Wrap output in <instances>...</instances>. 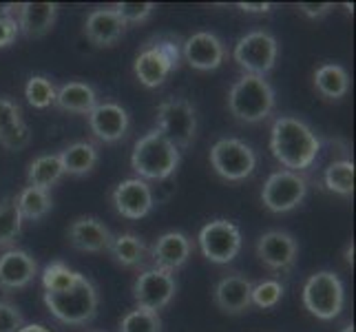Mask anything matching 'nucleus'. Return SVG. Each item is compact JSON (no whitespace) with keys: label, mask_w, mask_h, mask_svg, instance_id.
Returning <instances> with one entry per match:
<instances>
[{"label":"nucleus","mask_w":356,"mask_h":332,"mask_svg":"<svg viewBox=\"0 0 356 332\" xmlns=\"http://www.w3.org/2000/svg\"><path fill=\"white\" fill-rule=\"evenodd\" d=\"M146 244L142 237L133 235V232H122V235H113V242L108 246V255L113 257V262L124 266V268H138L146 260Z\"/></svg>","instance_id":"nucleus-27"},{"label":"nucleus","mask_w":356,"mask_h":332,"mask_svg":"<svg viewBox=\"0 0 356 332\" xmlns=\"http://www.w3.org/2000/svg\"><path fill=\"white\" fill-rule=\"evenodd\" d=\"M254 253L266 268L275 273H290L297 264L299 244L286 230H268L257 239Z\"/></svg>","instance_id":"nucleus-13"},{"label":"nucleus","mask_w":356,"mask_h":332,"mask_svg":"<svg viewBox=\"0 0 356 332\" xmlns=\"http://www.w3.org/2000/svg\"><path fill=\"white\" fill-rule=\"evenodd\" d=\"M314 89L325 100H341L350 91V73L346 67L327 63L314 71Z\"/></svg>","instance_id":"nucleus-25"},{"label":"nucleus","mask_w":356,"mask_h":332,"mask_svg":"<svg viewBox=\"0 0 356 332\" xmlns=\"http://www.w3.org/2000/svg\"><path fill=\"white\" fill-rule=\"evenodd\" d=\"M20 332H51V330L40 326V324H24V328Z\"/></svg>","instance_id":"nucleus-43"},{"label":"nucleus","mask_w":356,"mask_h":332,"mask_svg":"<svg viewBox=\"0 0 356 332\" xmlns=\"http://www.w3.org/2000/svg\"><path fill=\"white\" fill-rule=\"evenodd\" d=\"M44 303L60 324L67 326H87L97 315V288L87 275H80V279L73 286L58 290V292H44Z\"/></svg>","instance_id":"nucleus-2"},{"label":"nucleus","mask_w":356,"mask_h":332,"mask_svg":"<svg viewBox=\"0 0 356 332\" xmlns=\"http://www.w3.org/2000/svg\"><path fill=\"white\" fill-rule=\"evenodd\" d=\"M120 332H162L159 313L135 308L120 319Z\"/></svg>","instance_id":"nucleus-33"},{"label":"nucleus","mask_w":356,"mask_h":332,"mask_svg":"<svg viewBox=\"0 0 356 332\" xmlns=\"http://www.w3.org/2000/svg\"><path fill=\"white\" fill-rule=\"evenodd\" d=\"M22 122V109L9 97H0V138L18 129Z\"/></svg>","instance_id":"nucleus-36"},{"label":"nucleus","mask_w":356,"mask_h":332,"mask_svg":"<svg viewBox=\"0 0 356 332\" xmlns=\"http://www.w3.org/2000/svg\"><path fill=\"white\" fill-rule=\"evenodd\" d=\"M67 239L73 248L82 253H108L113 232L104 226L102 219L93 215H80L69 224Z\"/></svg>","instance_id":"nucleus-16"},{"label":"nucleus","mask_w":356,"mask_h":332,"mask_svg":"<svg viewBox=\"0 0 356 332\" xmlns=\"http://www.w3.org/2000/svg\"><path fill=\"white\" fill-rule=\"evenodd\" d=\"M308 195V180L294 171H275L261 189V202L270 213H290Z\"/></svg>","instance_id":"nucleus-10"},{"label":"nucleus","mask_w":356,"mask_h":332,"mask_svg":"<svg viewBox=\"0 0 356 332\" xmlns=\"http://www.w3.org/2000/svg\"><path fill=\"white\" fill-rule=\"evenodd\" d=\"M24 315L16 303L0 299V332H20L24 328Z\"/></svg>","instance_id":"nucleus-37"},{"label":"nucleus","mask_w":356,"mask_h":332,"mask_svg":"<svg viewBox=\"0 0 356 332\" xmlns=\"http://www.w3.org/2000/svg\"><path fill=\"white\" fill-rule=\"evenodd\" d=\"M113 208L127 219H142L153 208V191L140 177H131L120 182L111 195Z\"/></svg>","instance_id":"nucleus-17"},{"label":"nucleus","mask_w":356,"mask_h":332,"mask_svg":"<svg viewBox=\"0 0 356 332\" xmlns=\"http://www.w3.org/2000/svg\"><path fill=\"white\" fill-rule=\"evenodd\" d=\"M97 104V93L91 84L71 80L56 89V106L76 116H89Z\"/></svg>","instance_id":"nucleus-23"},{"label":"nucleus","mask_w":356,"mask_h":332,"mask_svg":"<svg viewBox=\"0 0 356 332\" xmlns=\"http://www.w3.org/2000/svg\"><path fill=\"white\" fill-rule=\"evenodd\" d=\"M58 18V3H20L16 7V22L27 38H44Z\"/></svg>","instance_id":"nucleus-22"},{"label":"nucleus","mask_w":356,"mask_h":332,"mask_svg":"<svg viewBox=\"0 0 356 332\" xmlns=\"http://www.w3.org/2000/svg\"><path fill=\"white\" fill-rule=\"evenodd\" d=\"M181 65V47L173 38H159L149 42L138 54L133 63L135 78L146 89H157L166 82V78Z\"/></svg>","instance_id":"nucleus-5"},{"label":"nucleus","mask_w":356,"mask_h":332,"mask_svg":"<svg viewBox=\"0 0 356 332\" xmlns=\"http://www.w3.org/2000/svg\"><path fill=\"white\" fill-rule=\"evenodd\" d=\"M284 284L277 279H264L259 281V284H252V294H250V301L252 306H257V308L261 310H270L275 308V306L284 299Z\"/></svg>","instance_id":"nucleus-34"},{"label":"nucleus","mask_w":356,"mask_h":332,"mask_svg":"<svg viewBox=\"0 0 356 332\" xmlns=\"http://www.w3.org/2000/svg\"><path fill=\"white\" fill-rule=\"evenodd\" d=\"M181 58L197 71H215L226 60V47L211 31H197L181 45Z\"/></svg>","instance_id":"nucleus-15"},{"label":"nucleus","mask_w":356,"mask_h":332,"mask_svg":"<svg viewBox=\"0 0 356 332\" xmlns=\"http://www.w3.org/2000/svg\"><path fill=\"white\" fill-rule=\"evenodd\" d=\"M237 7L245 14H268V11H273V3H237Z\"/></svg>","instance_id":"nucleus-41"},{"label":"nucleus","mask_w":356,"mask_h":332,"mask_svg":"<svg viewBox=\"0 0 356 332\" xmlns=\"http://www.w3.org/2000/svg\"><path fill=\"white\" fill-rule=\"evenodd\" d=\"M18 35H20V29H18L16 18H5V20H0V49H3V47H9V45H14Z\"/></svg>","instance_id":"nucleus-39"},{"label":"nucleus","mask_w":356,"mask_h":332,"mask_svg":"<svg viewBox=\"0 0 356 332\" xmlns=\"http://www.w3.org/2000/svg\"><path fill=\"white\" fill-rule=\"evenodd\" d=\"M38 277V262L22 248H9L0 255V290H22Z\"/></svg>","instance_id":"nucleus-18"},{"label":"nucleus","mask_w":356,"mask_h":332,"mask_svg":"<svg viewBox=\"0 0 356 332\" xmlns=\"http://www.w3.org/2000/svg\"><path fill=\"white\" fill-rule=\"evenodd\" d=\"M228 109L243 125H259L275 109V89L261 76H243L228 91Z\"/></svg>","instance_id":"nucleus-4"},{"label":"nucleus","mask_w":356,"mask_h":332,"mask_svg":"<svg viewBox=\"0 0 356 332\" xmlns=\"http://www.w3.org/2000/svg\"><path fill=\"white\" fill-rule=\"evenodd\" d=\"M235 63L248 73V76H261L270 73L277 65L279 58V42L270 31L257 29L241 35L232 52Z\"/></svg>","instance_id":"nucleus-7"},{"label":"nucleus","mask_w":356,"mask_h":332,"mask_svg":"<svg viewBox=\"0 0 356 332\" xmlns=\"http://www.w3.org/2000/svg\"><path fill=\"white\" fill-rule=\"evenodd\" d=\"M346 264L352 268L354 266V242H350L348 246H346Z\"/></svg>","instance_id":"nucleus-44"},{"label":"nucleus","mask_w":356,"mask_h":332,"mask_svg":"<svg viewBox=\"0 0 356 332\" xmlns=\"http://www.w3.org/2000/svg\"><path fill=\"white\" fill-rule=\"evenodd\" d=\"M211 166L226 182H243L257 168V155L248 144L239 138H224L213 144Z\"/></svg>","instance_id":"nucleus-9"},{"label":"nucleus","mask_w":356,"mask_h":332,"mask_svg":"<svg viewBox=\"0 0 356 332\" xmlns=\"http://www.w3.org/2000/svg\"><path fill=\"white\" fill-rule=\"evenodd\" d=\"M323 184L330 193H337L341 198H352L354 193V162L339 159L332 162L323 173Z\"/></svg>","instance_id":"nucleus-29"},{"label":"nucleus","mask_w":356,"mask_h":332,"mask_svg":"<svg viewBox=\"0 0 356 332\" xmlns=\"http://www.w3.org/2000/svg\"><path fill=\"white\" fill-rule=\"evenodd\" d=\"M157 131L177 149H188L197 135V113L184 97H168L157 106Z\"/></svg>","instance_id":"nucleus-8"},{"label":"nucleus","mask_w":356,"mask_h":332,"mask_svg":"<svg viewBox=\"0 0 356 332\" xmlns=\"http://www.w3.org/2000/svg\"><path fill=\"white\" fill-rule=\"evenodd\" d=\"M31 142V133H29V127L22 125L18 127V129H14L11 133H7L5 138H0V144L5 146V149H9V151H20V149H24Z\"/></svg>","instance_id":"nucleus-38"},{"label":"nucleus","mask_w":356,"mask_h":332,"mask_svg":"<svg viewBox=\"0 0 356 332\" xmlns=\"http://www.w3.org/2000/svg\"><path fill=\"white\" fill-rule=\"evenodd\" d=\"M82 273L78 270L69 268L65 262H51L47 264L44 270H42V288L44 292H58V290H65L69 286H73L76 281L80 279Z\"/></svg>","instance_id":"nucleus-31"},{"label":"nucleus","mask_w":356,"mask_h":332,"mask_svg":"<svg viewBox=\"0 0 356 332\" xmlns=\"http://www.w3.org/2000/svg\"><path fill=\"white\" fill-rule=\"evenodd\" d=\"M111 9L115 14L129 24H140L144 20H149L151 14L155 11V5L153 3H115L111 5Z\"/></svg>","instance_id":"nucleus-35"},{"label":"nucleus","mask_w":356,"mask_h":332,"mask_svg":"<svg viewBox=\"0 0 356 332\" xmlns=\"http://www.w3.org/2000/svg\"><path fill=\"white\" fill-rule=\"evenodd\" d=\"M197 244L208 262L230 264L241 251V230L230 219H213L200 230Z\"/></svg>","instance_id":"nucleus-11"},{"label":"nucleus","mask_w":356,"mask_h":332,"mask_svg":"<svg viewBox=\"0 0 356 332\" xmlns=\"http://www.w3.org/2000/svg\"><path fill=\"white\" fill-rule=\"evenodd\" d=\"M63 175H65V171H63V164H60L58 153H44L29 162L27 187L51 191L56 184L63 180Z\"/></svg>","instance_id":"nucleus-26"},{"label":"nucleus","mask_w":356,"mask_h":332,"mask_svg":"<svg viewBox=\"0 0 356 332\" xmlns=\"http://www.w3.org/2000/svg\"><path fill=\"white\" fill-rule=\"evenodd\" d=\"M24 97L33 109H49L56 104V84L47 76H31L24 87Z\"/></svg>","instance_id":"nucleus-32"},{"label":"nucleus","mask_w":356,"mask_h":332,"mask_svg":"<svg viewBox=\"0 0 356 332\" xmlns=\"http://www.w3.org/2000/svg\"><path fill=\"white\" fill-rule=\"evenodd\" d=\"M270 151L281 166H286V171L301 173L316 162L318 151H321V140L303 120L281 116L273 122V129H270Z\"/></svg>","instance_id":"nucleus-1"},{"label":"nucleus","mask_w":356,"mask_h":332,"mask_svg":"<svg viewBox=\"0 0 356 332\" xmlns=\"http://www.w3.org/2000/svg\"><path fill=\"white\" fill-rule=\"evenodd\" d=\"M65 175H87L100 162V153L91 142H73L58 153Z\"/></svg>","instance_id":"nucleus-24"},{"label":"nucleus","mask_w":356,"mask_h":332,"mask_svg":"<svg viewBox=\"0 0 356 332\" xmlns=\"http://www.w3.org/2000/svg\"><path fill=\"white\" fill-rule=\"evenodd\" d=\"M299 11L305 16V18H310V20H318V18H323L327 16L330 11L334 9L332 3H299L297 5Z\"/></svg>","instance_id":"nucleus-40"},{"label":"nucleus","mask_w":356,"mask_h":332,"mask_svg":"<svg viewBox=\"0 0 356 332\" xmlns=\"http://www.w3.org/2000/svg\"><path fill=\"white\" fill-rule=\"evenodd\" d=\"M91 332H102V330H91Z\"/></svg>","instance_id":"nucleus-46"},{"label":"nucleus","mask_w":356,"mask_h":332,"mask_svg":"<svg viewBox=\"0 0 356 332\" xmlns=\"http://www.w3.org/2000/svg\"><path fill=\"white\" fill-rule=\"evenodd\" d=\"M127 33V22L111 7L93 9L84 20V35L95 47H113Z\"/></svg>","instance_id":"nucleus-21"},{"label":"nucleus","mask_w":356,"mask_h":332,"mask_svg":"<svg viewBox=\"0 0 356 332\" xmlns=\"http://www.w3.org/2000/svg\"><path fill=\"white\" fill-rule=\"evenodd\" d=\"M303 306L312 317L321 322H332L346 306V288L334 270H318L310 275L303 286Z\"/></svg>","instance_id":"nucleus-6"},{"label":"nucleus","mask_w":356,"mask_h":332,"mask_svg":"<svg viewBox=\"0 0 356 332\" xmlns=\"http://www.w3.org/2000/svg\"><path fill=\"white\" fill-rule=\"evenodd\" d=\"M16 3H0V20L5 18H16Z\"/></svg>","instance_id":"nucleus-42"},{"label":"nucleus","mask_w":356,"mask_h":332,"mask_svg":"<svg viewBox=\"0 0 356 332\" xmlns=\"http://www.w3.org/2000/svg\"><path fill=\"white\" fill-rule=\"evenodd\" d=\"M341 332H354V324H346Z\"/></svg>","instance_id":"nucleus-45"},{"label":"nucleus","mask_w":356,"mask_h":332,"mask_svg":"<svg viewBox=\"0 0 356 332\" xmlns=\"http://www.w3.org/2000/svg\"><path fill=\"white\" fill-rule=\"evenodd\" d=\"M193 242L188 235H184L179 230H168L164 235H159L155 244L151 246V260L155 268L175 273L184 264L191 260Z\"/></svg>","instance_id":"nucleus-20"},{"label":"nucleus","mask_w":356,"mask_h":332,"mask_svg":"<svg viewBox=\"0 0 356 332\" xmlns=\"http://www.w3.org/2000/svg\"><path fill=\"white\" fill-rule=\"evenodd\" d=\"M16 208L22 217V221H40L44 219L54 208V200H51V193L49 191H40V189H33V187H24L18 191V195L14 198Z\"/></svg>","instance_id":"nucleus-28"},{"label":"nucleus","mask_w":356,"mask_h":332,"mask_svg":"<svg viewBox=\"0 0 356 332\" xmlns=\"http://www.w3.org/2000/svg\"><path fill=\"white\" fill-rule=\"evenodd\" d=\"M22 232V217L16 208L14 198L0 202V248H16V242Z\"/></svg>","instance_id":"nucleus-30"},{"label":"nucleus","mask_w":356,"mask_h":332,"mask_svg":"<svg viewBox=\"0 0 356 332\" xmlns=\"http://www.w3.org/2000/svg\"><path fill=\"white\" fill-rule=\"evenodd\" d=\"M250 294H252V281L248 277L235 273L217 281L213 290V299H215V306L224 315L237 317V315H243L252 306Z\"/></svg>","instance_id":"nucleus-19"},{"label":"nucleus","mask_w":356,"mask_h":332,"mask_svg":"<svg viewBox=\"0 0 356 332\" xmlns=\"http://www.w3.org/2000/svg\"><path fill=\"white\" fill-rule=\"evenodd\" d=\"M87 118L93 138L104 144H115L122 138H127L131 127L127 109L118 102H97Z\"/></svg>","instance_id":"nucleus-14"},{"label":"nucleus","mask_w":356,"mask_h":332,"mask_svg":"<svg viewBox=\"0 0 356 332\" xmlns=\"http://www.w3.org/2000/svg\"><path fill=\"white\" fill-rule=\"evenodd\" d=\"M177 292L175 275L162 268H146L138 275L133 284V299L138 303V308L159 313L173 301Z\"/></svg>","instance_id":"nucleus-12"},{"label":"nucleus","mask_w":356,"mask_h":332,"mask_svg":"<svg viewBox=\"0 0 356 332\" xmlns=\"http://www.w3.org/2000/svg\"><path fill=\"white\" fill-rule=\"evenodd\" d=\"M179 166V149L166 140L157 129L149 131L135 142L131 153V168L140 180H166Z\"/></svg>","instance_id":"nucleus-3"}]
</instances>
